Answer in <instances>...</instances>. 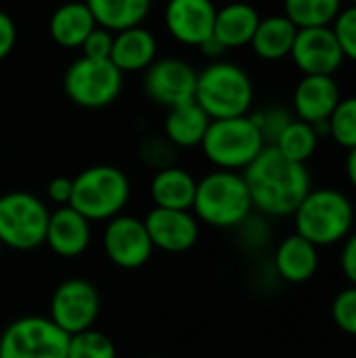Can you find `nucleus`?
<instances>
[{
	"mask_svg": "<svg viewBox=\"0 0 356 358\" xmlns=\"http://www.w3.org/2000/svg\"><path fill=\"white\" fill-rule=\"evenodd\" d=\"M94 27L97 21L84 0L61 4L48 21L50 38L63 48H80Z\"/></svg>",
	"mask_w": 356,
	"mask_h": 358,
	"instance_id": "23",
	"label": "nucleus"
},
{
	"mask_svg": "<svg viewBox=\"0 0 356 358\" xmlns=\"http://www.w3.org/2000/svg\"><path fill=\"white\" fill-rule=\"evenodd\" d=\"M113 31L97 25L88 38L82 42V57H88V59H109L111 55V48H113Z\"/></svg>",
	"mask_w": 356,
	"mask_h": 358,
	"instance_id": "34",
	"label": "nucleus"
},
{
	"mask_svg": "<svg viewBox=\"0 0 356 358\" xmlns=\"http://www.w3.org/2000/svg\"><path fill=\"white\" fill-rule=\"evenodd\" d=\"M332 29L340 42L344 57L356 63V6L342 8L338 19L332 25Z\"/></svg>",
	"mask_w": 356,
	"mask_h": 358,
	"instance_id": "33",
	"label": "nucleus"
},
{
	"mask_svg": "<svg viewBox=\"0 0 356 358\" xmlns=\"http://www.w3.org/2000/svg\"><path fill=\"white\" fill-rule=\"evenodd\" d=\"M329 124V136L336 141V145L344 149L356 147V96L340 99L338 107L334 109Z\"/></svg>",
	"mask_w": 356,
	"mask_h": 358,
	"instance_id": "29",
	"label": "nucleus"
},
{
	"mask_svg": "<svg viewBox=\"0 0 356 358\" xmlns=\"http://www.w3.org/2000/svg\"><path fill=\"white\" fill-rule=\"evenodd\" d=\"M210 122L208 113L195 101H189L168 109L164 117V136L176 149H193L201 145Z\"/></svg>",
	"mask_w": 356,
	"mask_h": 358,
	"instance_id": "22",
	"label": "nucleus"
},
{
	"mask_svg": "<svg viewBox=\"0 0 356 358\" xmlns=\"http://www.w3.org/2000/svg\"><path fill=\"white\" fill-rule=\"evenodd\" d=\"M143 222L153 248L168 254L189 252L199 239V220L191 210L153 208Z\"/></svg>",
	"mask_w": 356,
	"mask_h": 358,
	"instance_id": "14",
	"label": "nucleus"
},
{
	"mask_svg": "<svg viewBox=\"0 0 356 358\" xmlns=\"http://www.w3.org/2000/svg\"><path fill=\"white\" fill-rule=\"evenodd\" d=\"M275 271L294 285L311 281L319 271V248L298 233L287 235L275 250Z\"/></svg>",
	"mask_w": 356,
	"mask_h": 358,
	"instance_id": "18",
	"label": "nucleus"
},
{
	"mask_svg": "<svg viewBox=\"0 0 356 358\" xmlns=\"http://www.w3.org/2000/svg\"><path fill=\"white\" fill-rule=\"evenodd\" d=\"M296 34L298 27L285 15H271L260 19L250 46L260 59L279 61L290 57Z\"/></svg>",
	"mask_w": 356,
	"mask_h": 358,
	"instance_id": "24",
	"label": "nucleus"
},
{
	"mask_svg": "<svg viewBox=\"0 0 356 358\" xmlns=\"http://www.w3.org/2000/svg\"><path fill=\"white\" fill-rule=\"evenodd\" d=\"M69 336L48 317H21L0 334V358H67Z\"/></svg>",
	"mask_w": 356,
	"mask_h": 358,
	"instance_id": "9",
	"label": "nucleus"
},
{
	"mask_svg": "<svg viewBox=\"0 0 356 358\" xmlns=\"http://www.w3.org/2000/svg\"><path fill=\"white\" fill-rule=\"evenodd\" d=\"M92 241V222L86 220L71 206L55 208L48 218L44 245L59 258L82 256Z\"/></svg>",
	"mask_w": 356,
	"mask_h": 358,
	"instance_id": "16",
	"label": "nucleus"
},
{
	"mask_svg": "<svg viewBox=\"0 0 356 358\" xmlns=\"http://www.w3.org/2000/svg\"><path fill=\"white\" fill-rule=\"evenodd\" d=\"M71 191H73V178L69 176H55L50 178V182L46 185V197L57 206H69L71 201Z\"/></svg>",
	"mask_w": 356,
	"mask_h": 358,
	"instance_id": "35",
	"label": "nucleus"
},
{
	"mask_svg": "<svg viewBox=\"0 0 356 358\" xmlns=\"http://www.w3.org/2000/svg\"><path fill=\"white\" fill-rule=\"evenodd\" d=\"M340 268H342V275L348 279V283H350V285H356V231H353V233L342 241Z\"/></svg>",
	"mask_w": 356,
	"mask_h": 358,
	"instance_id": "36",
	"label": "nucleus"
},
{
	"mask_svg": "<svg viewBox=\"0 0 356 358\" xmlns=\"http://www.w3.org/2000/svg\"><path fill=\"white\" fill-rule=\"evenodd\" d=\"M206 159L216 170L243 172L266 147L258 126L250 115L212 120L201 141Z\"/></svg>",
	"mask_w": 356,
	"mask_h": 358,
	"instance_id": "6",
	"label": "nucleus"
},
{
	"mask_svg": "<svg viewBox=\"0 0 356 358\" xmlns=\"http://www.w3.org/2000/svg\"><path fill=\"white\" fill-rule=\"evenodd\" d=\"M50 210L27 191L0 195V241L4 248L29 252L44 245Z\"/></svg>",
	"mask_w": 356,
	"mask_h": 358,
	"instance_id": "7",
	"label": "nucleus"
},
{
	"mask_svg": "<svg viewBox=\"0 0 356 358\" xmlns=\"http://www.w3.org/2000/svg\"><path fill=\"white\" fill-rule=\"evenodd\" d=\"M103 250L111 264L124 271L145 266L153 256V243L141 218L120 214L107 220L103 231Z\"/></svg>",
	"mask_w": 356,
	"mask_h": 358,
	"instance_id": "12",
	"label": "nucleus"
},
{
	"mask_svg": "<svg viewBox=\"0 0 356 358\" xmlns=\"http://www.w3.org/2000/svg\"><path fill=\"white\" fill-rule=\"evenodd\" d=\"M2 250H4V245H2V241H0V258H2Z\"/></svg>",
	"mask_w": 356,
	"mask_h": 358,
	"instance_id": "40",
	"label": "nucleus"
},
{
	"mask_svg": "<svg viewBox=\"0 0 356 358\" xmlns=\"http://www.w3.org/2000/svg\"><path fill=\"white\" fill-rule=\"evenodd\" d=\"M195 189H197V180L193 178V174L178 166H168L157 170L149 185V193L155 208H164V210H191L195 199Z\"/></svg>",
	"mask_w": 356,
	"mask_h": 358,
	"instance_id": "21",
	"label": "nucleus"
},
{
	"mask_svg": "<svg viewBox=\"0 0 356 358\" xmlns=\"http://www.w3.org/2000/svg\"><path fill=\"white\" fill-rule=\"evenodd\" d=\"M124 86V73L109 59H76L63 76L67 99L84 109H103L111 105Z\"/></svg>",
	"mask_w": 356,
	"mask_h": 358,
	"instance_id": "8",
	"label": "nucleus"
},
{
	"mask_svg": "<svg viewBox=\"0 0 356 358\" xmlns=\"http://www.w3.org/2000/svg\"><path fill=\"white\" fill-rule=\"evenodd\" d=\"M290 57L304 76H334L346 59L332 27L298 29Z\"/></svg>",
	"mask_w": 356,
	"mask_h": 358,
	"instance_id": "13",
	"label": "nucleus"
},
{
	"mask_svg": "<svg viewBox=\"0 0 356 358\" xmlns=\"http://www.w3.org/2000/svg\"><path fill=\"white\" fill-rule=\"evenodd\" d=\"M141 157L149 168H155V172H157L162 168L174 166L176 147L166 136H149L141 145Z\"/></svg>",
	"mask_w": 356,
	"mask_h": 358,
	"instance_id": "32",
	"label": "nucleus"
},
{
	"mask_svg": "<svg viewBox=\"0 0 356 358\" xmlns=\"http://www.w3.org/2000/svg\"><path fill=\"white\" fill-rule=\"evenodd\" d=\"M130 199L128 176L109 164H99L73 176L69 206L90 222H107L120 216Z\"/></svg>",
	"mask_w": 356,
	"mask_h": 358,
	"instance_id": "5",
	"label": "nucleus"
},
{
	"mask_svg": "<svg viewBox=\"0 0 356 358\" xmlns=\"http://www.w3.org/2000/svg\"><path fill=\"white\" fill-rule=\"evenodd\" d=\"M101 313L97 287L86 279H67L52 292L48 319L67 336L92 329Z\"/></svg>",
	"mask_w": 356,
	"mask_h": 358,
	"instance_id": "10",
	"label": "nucleus"
},
{
	"mask_svg": "<svg viewBox=\"0 0 356 358\" xmlns=\"http://www.w3.org/2000/svg\"><path fill=\"white\" fill-rule=\"evenodd\" d=\"M241 174L252 206L266 216H292L313 189L306 164L287 159L273 145H266Z\"/></svg>",
	"mask_w": 356,
	"mask_h": 358,
	"instance_id": "1",
	"label": "nucleus"
},
{
	"mask_svg": "<svg viewBox=\"0 0 356 358\" xmlns=\"http://www.w3.org/2000/svg\"><path fill=\"white\" fill-rule=\"evenodd\" d=\"M350 6H356V0H353V4H350Z\"/></svg>",
	"mask_w": 356,
	"mask_h": 358,
	"instance_id": "42",
	"label": "nucleus"
},
{
	"mask_svg": "<svg viewBox=\"0 0 356 358\" xmlns=\"http://www.w3.org/2000/svg\"><path fill=\"white\" fill-rule=\"evenodd\" d=\"M157 59V40L153 31L143 25L122 29L113 36V48L109 61L122 73L145 71Z\"/></svg>",
	"mask_w": 356,
	"mask_h": 358,
	"instance_id": "19",
	"label": "nucleus"
},
{
	"mask_svg": "<svg viewBox=\"0 0 356 358\" xmlns=\"http://www.w3.org/2000/svg\"><path fill=\"white\" fill-rule=\"evenodd\" d=\"M258 10L248 2H229L222 8H216L214 19V38L229 50L241 48L252 42L254 31L260 23Z\"/></svg>",
	"mask_w": 356,
	"mask_h": 358,
	"instance_id": "20",
	"label": "nucleus"
},
{
	"mask_svg": "<svg viewBox=\"0 0 356 358\" xmlns=\"http://www.w3.org/2000/svg\"><path fill=\"white\" fill-rule=\"evenodd\" d=\"M250 117L258 126V130H260L266 145H273L279 138V134L285 130V126L294 120L292 113L287 109H283V107H266L262 111L250 113Z\"/></svg>",
	"mask_w": 356,
	"mask_h": 358,
	"instance_id": "31",
	"label": "nucleus"
},
{
	"mask_svg": "<svg viewBox=\"0 0 356 358\" xmlns=\"http://www.w3.org/2000/svg\"><path fill=\"white\" fill-rule=\"evenodd\" d=\"M97 25L118 34L128 27L141 25L149 10L151 0H84Z\"/></svg>",
	"mask_w": 356,
	"mask_h": 358,
	"instance_id": "25",
	"label": "nucleus"
},
{
	"mask_svg": "<svg viewBox=\"0 0 356 358\" xmlns=\"http://www.w3.org/2000/svg\"><path fill=\"white\" fill-rule=\"evenodd\" d=\"M193 214L212 229H235L243 224L254 206L241 172L214 170L197 180Z\"/></svg>",
	"mask_w": 356,
	"mask_h": 358,
	"instance_id": "3",
	"label": "nucleus"
},
{
	"mask_svg": "<svg viewBox=\"0 0 356 358\" xmlns=\"http://www.w3.org/2000/svg\"><path fill=\"white\" fill-rule=\"evenodd\" d=\"M67 358H118V348L109 336L86 329L69 336Z\"/></svg>",
	"mask_w": 356,
	"mask_h": 358,
	"instance_id": "28",
	"label": "nucleus"
},
{
	"mask_svg": "<svg viewBox=\"0 0 356 358\" xmlns=\"http://www.w3.org/2000/svg\"><path fill=\"white\" fill-rule=\"evenodd\" d=\"M332 319L342 334L356 338V285L344 287L334 298Z\"/></svg>",
	"mask_w": 356,
	"mask_h": 358,
	"instance_id": "30",
	"label": "nucleus"
},
{
	"mask_svg": "<svg viewBox=\"0 0 356 358\" xmlns=\"http://www.w3.org/2000/svg\"><path fill=\"white\" fill-rule=\"evenodd\" d=\"M141 358H162V357H141Z\"/></svg>",
	"mask_w": 356,
	"mask_h": 358,
	"instance_id": "41",
	"label": "nucleus"
},
{
	"mask_svg": "<svg viewBox=\"0 0 356 358\" xmlns=\"http://www.w3.org/2000/svg\"><path fill=\"white\" fill-rule=\"evenodd\" d=\"M342 0H283V15L298 27H332Z\"/></svg>",
	"mask_w": 356,
	"mask_h": 358,
	"instance_id": "26",
	"label": "nucleus"
},
{
	"mask_svg": "<svg viewBox=\"0 0 356 358\" xmlns=\"http://www.w3.org/2000/svg\"><path fill=\"white\" fill-rule=\"evenodd\" d=\"M17 42V27L8 13L0 10V61L6 59Z\"/></svg>",
	"mask_w": 356,
	"mask_h": 358,
	"instance_id": "37",
	"label": "nucleus"
},
{
	"mask_svg": "<svg viewBox=\"0 0 356 358\" xmlns=\"http://www.w3.org/2000/svg\"><path fill=\"white\" fill-rule=\"evenodd\" d=\"M195 103L210 120L250 115L254 105V84L248 71L231 61H212L197 71Z\"/></svg>",
	"mask_w": 356,
	"mask_h": 358,
	"instance_id": "4",
	"label": "nucleus"
},
{
	"mask_svg": "<svg viewBox=\"0 0 356 358\" xmlns=\"http://www.w3.org/2000/svg\"><path fill=\"white\" fill-rule=\"evenodd\" d=\"M346 176H348L350 185L356 189V147L350 149L346 155Z\"/></svg>",
	"mask_w": 356,
	"mask_h": 358,
	"instance_id": "39",
	"label": "nucleus"
},
{
	"mask_svg": "<svg viewBox=\"0 0 356 358\" xmlns=\"http://www.w3.org/2000/svg\"><path fill=\"white\" fill-rule=\"evenodd\" d=\"M319 141L321 138H319V134H317L313 124L294 117L285 126V130L279 134V138L273 143V147L281 155H285L287 159L298 162V164H306L317 153Z\"/></svg>",
	"mask_w": 356,
	"mask_h": 358,
	"instance_id": "27",
	"label": "nucleus"
},
{
	"mask_svg": "<svg viewBox=\"0 0 356 358\" xmlns=\"http://www.w3.org/2000/svg\"><path fill=\"white\" fill-rule=\"evenodd\" d=\"M195 86H197V71L195 67L178 57H164L155 59L143 76V90L145 94L170 109L189 101H195Z\"/></svg>",
	"mask_w": 356,
	"mask_h": 358,
	"instance_id": "11",
	"label": "nucleus"
},
{
	"mask_svg": "<svg viewBox=\"0 0 356 358\" xmlns=\"http://www.w3.org/2000/svg\"><path fill=\"white\" fill-rule=\"evenodd\" d=\"M216 6L212 0H168L164 23L170 36L187 46H201L214 34Z\"/></svg>",
	"mask_w": 356,
	"mask_h": 358,
	"instance_id": "15",
	"label": "nucleus"
},
{
	"mask_svg": "<svg viewBox=\"0 0 356 358\" xmlns=\"http://www.w3.org/2000/svg\"><path fill=\"white\" fill-rule=\"evenodd\" d=\"M199 50H201V55L210 57L212 61H218V59H220V55H222L227 48H225V46H222V44L212 36V38H208V40L199 46Z\"/></svg>",
	"mask_w": 356,
	"mask_h": 358,
	"instance_id": "38",
	"label": "nucleus"
},
{
	"mask_svg": "<svg viewBox=\"0 0 356 358\" xmlns=\"http://www.w3.org/2000/svg\"><path fill=\"white\" fill-rule=\"evenodd\" d=\"M340 99V88L334 76H304L294 90L296 117L313 126L327 122Z\"/></svg>",
	"mask_w": 356,
	"mask_h": 358,
	"instance_id": "17",
	"label": "nucleus"
},
{
	"mask_svg": "<svg viewBox=\"0 0 356 358\" xmlns=\"http://www.w3.org/2000/svg\"><path fill=\"white\" fill-rule=\"evenodd\" d=\"M292 216L296 222L294 233L317 248L338 245L355 231V206L340 189H311Z\"/></svg>",
	"mask_w": 356,
	"mask_h": 358,
	"instance_id": "2",
	"label": "nucleus"
}]
</instances>
